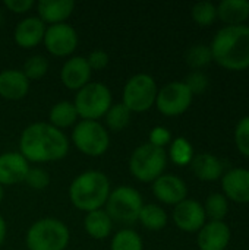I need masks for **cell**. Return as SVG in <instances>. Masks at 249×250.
<instances>
[{
    "label": "cell",
    "mask_w": 249,
    "mask_h": 250,
    "mask_svg": "<svg viewBox=\"0 0 249 250\" xmlns=\"http://www.w3.org/2000/svg\"><path fill=\"white\" fill-rule=\"evenodd\" d=\"M69 141L50 123L38 122L23 129L19 139V154L28 163H51L66 157Z\"/></svg>",
    "instance_id": "cell-1"
},
{
    "label": "cell",
    "mask_w": 249,
    "mask_h": 250,
    "mask_svg": "<svg viewBox=\"0 0 249 250\" xmlns=\"http://www.w3.org/2000/svg\"><path fill=\"white\" fill-rule=\"evenodd\" d=\"M213 60L229 70L249 67V26H225L217 31L211 42Z\"/></svg>",
    "instance_id": "cell-2"
},
{
    "label": "cell",
    "mask_w": 249,
    "mask_h": 250,
    "mask_svg": "<svg viewBox=\"0 0 249 250\" xmlns=\"http://www.w3.org/2000/svg\"><path fill=\"white\" fill-rule=\"evenodd\" d=\"M110 195V182L107 176L97 170L84 171L73 179L69 186V199L79 209L92 212L106 205Z\"/></svg>",
    "instance_id": "cell-3"
},
{
    "label": "cell",
    "mask_w": 249,
    "mask_h": 250,
    "mask_svg": "<svg viewBox=\"0 0 249 250\" xmlns=\"http://www.w3.org/2000/svg\"><path fill=\"white\" fill-rule=\"evenodd\" d=\"M69 243V230L57 218H41L26 233L29 250H65Z\"/></svg>",
    "instance_id": "cell-4"
},
{
    "label": "cell",
    "mask_w": 249,
    "mask_h": 250,
    "mask_svg": "<svg viewBox=\"0 0 249 250\" xmlns=\"http://www.w3.org/2000/svg\"><path fill=\"white\" fill-rule=\"evenodd\" d=\"M167 164V154L163 148L151 144L138 146L129 158V170L132 176L144 183H150L163 176Z\"/></svg>",
    "instance_id": "cell-5"
},
{
    "label": "cell",
    "mask_w": 249,
    "mask_h": 250,
    "mask_svg": "<svg viewBox=\"0 0 249 250\" xmlns=\"http://www.w3.org/2000/svg\"><path fill=\"white\" fill-rule=\"evenodd\" d=\"M75 108L82 120H98L112 107V92L100 82H90L75 97Z\"/></svg>",
    "instance_id": "cell-6"
},
{
    "label": "cell",
    "mask_w": 249,
    "mask_h": 250,
    "mask_svg": "<svg viewBox=\"0 0 249 250\" xmlns=\"http://www.w3.org/2000/svg\"><path fill=\"white\" fill-rule=\"evenodd\" d=\"M142 207V198L136 189L131 186H119L110 192L106 202V212L112 221L134 224L138 221Z\"/></svg>",
    "instance_id": "cell-7"
},
{
    "label": "cell",
    "mask_w": 249,
    "mask_h": 250,
    "mask_svg": "<svg viewBox=\"0 0 249 250\" xmlns=\"http://www.w3.org/2000/svg\"><path fill=\"white\" fill-rule=\"evenodd\" d=\"M157 92V83L153 76L138 73L125 83L122 103L131 113H144L156 104Z\"/></svg>",
    "instance_id": "cell-8"
},
{
    "label": "cell",
    "mask_w": 249,
    "mask_h": 250,
    "mask_svg": "<svg viewBox=\"0 0 249 250\" xmlns=\"http://www.w3.org/2000/svg\"><path fill=\"white\" fill-rule=\"evenodd\" d=\"M73 145L88 157H101L107 152L110 138L107 129L95 120L79 122L72 132Z\"/></svg>",
    "instance_id": "cell-9"
},
{
    "label": "cell",
    "mask_w": 249,
    "mask_h": 250,
    "mask_svg": "<svg viewBox=\"0 0 249 250\" xmlns=\"http://www.w3.org/2000/svg\"><path fill=\"white\" fill-rule=\"evenodd\" d=\"M192 98L194 95L185 82H170L157 92L156 105L161 114L176 117L183 114L191 107Z\"/></svg>",
    "instance_id": "cell-10"
},
{
    "label": "cell",
    "mask_w": 249,
    "mask_h": 250,
    "mask_svg": "<svg viewBox=\"0 0 249 250\" xmlns=\"http://www.w3.org/2000/svg\"><path fill=\"white\" fill-rule=\"evenodd\" d=\"M43 42L45 50L56 57L70 56L78 47V34L68 23L48 25L44 32Z\"/></svg>",
    "instance_id": "cell-11"
},
{
    "label": "cell",
    "mask_w": 249,
    "mask_h": 250,
    "mask_svg": "<svg viewBox=\"0 0 249 250\" xmlns=\"http://www.w3.org/2000/svg\"><path fill=\"white\" fill-rule=\"evenodd\" d=\"M207 215L204 207L194 199H185L178 204L173 209V221L182 231L195 233L200 231L205 224Z\"/></svg>",
    "instance_id": "cell-12"
},
{
    "label": "cell",
    "mask_w": 249,
    "mask_h": 250,
    "mask_svg": "<svg viewBox=\"0 0 249 250\" xmlns=\"http://www.w3.org/2000/svg\"><path fill=\"white\" fill-rule=\"evenodd\" d=\"M154 196L166 205H178L186 199L188 188L186 183L173 174H163L153 182Z\"/></svg>",
    "instance_id": "cell-13"
},
{
    "label": "cell",
    "mask_w": 249,
    "mask_h": 250,
    "mask_svg": "<svg viewBox=\"0 0 249 250\" xmlns=\"http://www.w3.org/2000/svg\"><path fill=\"white\" fill-rule=\"evenodd\" d=\"M29 163L19 152H4L0 155V186H10L25 182Z\"/></svg>",
    "instance_id": "cell-14"
},
{
    "label": "cell",
    "mask_w": 249,
    "mask_h": 250,
    "mask_svg": "<svg viewBox=\"0 0 249 250\" xmlns=\"http://www.w3.org/2000/svg\"><path fill=\"white\" fill-rule=\"evenodd\" d=\"M222 188L227 201L236 204H249V170L233 168L223 174Z\"/></svg>",
    "instance_id": "cell-15"
},
{
    "label": "cell",
    "mask_w": 249,
    "mask_h": 250,
    "mask_svg": "<svg viewBox=\"0 0 249 250\" xmlns=\"http://www.w3.org/2000/svg\"><path fill=\"white\" fill-rule=\"evenodd\" d=\"M91 72L92 70L90 69L87 59L81 56H75L68 59L66 63L63 64L60 70V79L68 89L79 91L87 83H90Z\"/></svg>",
    "instance_id": "cell-16"
},
{
    "label": "cell",
    "mask_w": 249,
    "mask_h": 250,
    "mask_svg": "<svg viewBox=\"0 0 249 250\" xmlns=\"http://www.w3.org/2000/svg\"><path fill=\"white\" fill-rule=\"evenodd\" d=\"M201 250H225L230 242V229L223 221H210L198 231Z\"/></svg>",
    "instance_id": "cell-17"
},
{
    "label": "cell",
    "mask_w": 249,
    "mask_h": 250,
    "mask_svg": "<svg viewBox=\"0 0 249 250\" xmlns=\"http://www.w3.org/2000/svg\"><path fill=\"white\" fill-rule=\"evenodd\" d=\"M45 32V23L38 16H29L22 19L15 28V42L22 48H34L37 47Z\"/></svg>",
    "instance_id": "cell-18"
},
{
    "label": "cell",
    "mask_w": 249,
    "mask_h": 250,
    "mask_svg": "<svg viewBox=\"0 0 249 250\" xmlns=\"http://www.w3.org/2000/svg\"><path fill=\"white\" fill-rule=\"evenodd\" d=\"M29 91V81L22 70L6 69L0 72V97L4 100H22Z\"/></svg>",
    "instance_id": "cell-19"
},
{
    "label": "cell",
    "mask_w": 249,
    "mask_h": 250,
    "mask_svg": "<svg viewBox=\"0 0 249 250\" xmlns=\"http://www.w3.org/2000/svg\"><path fill=\"white\" fill-rule=\"evenodd\" d=\"M75 9V1L72 0H41L37 3L38 18L44 23L56 25L65 23V21L72 15Z\"/></svg>",
    "instance_id": "cell-20"
},
{
    "label": "cell",
    "mask_w": 249,
    "mask_h": 250,
    "mask_svg": "<svg viewBox=\"0 0 249 250\" xmlns=\"http://www.w3.org/2000/svg\"><path fill=\"white\" fill-rule=\"evenodd\" d=\"M191 168L194 174L203 182H214L223 177V164L213 154H198L194 155L191 161Z\"/></svg>",
    "instance_id": "cell-21"
},
{
    "label": "cell",
    "mask_w": 249,
    "mask_h": 250,
    "mask_svg": "<svg viewBox=\"0 0 249 250\" xmlns=\"http://www.w3.org/2000/svg\"><path fill=\"white\" fill-rule=\"evenodd\" d=\"M217 16L227 23L226 26L242 25L249 18L248 0H223L217 6Z\"/></svg>",
    "instance_id": "cell-22"
},
{
    "label": "cell",
    "mask_w": 249,
    "mask_h": 250,
    "mask_svg": "<svg viewBox=\"0 0 249 250\" xmlns=\"http://www.w3.org/2000/svg\"><path fill=\"white\" fill-rule=\"evenodd\" d=\"M84 227L90 237L95 240H103L110 236L113 229V221L104 209H97L87 214Z\"/></svg>",
    "instance_id": "cell-23"
},
{
    "label": "cell",
    "mask_w": 249,
    "mask_h": 250,
    "mask_svg": "<svg viewBox=\"0 0 249 250\" xmlns=\"http://www.w3.org/2000/svg\"><path fill=\"white\" fill-rule=\"evenodd\" d=\"M48 119H50L51 126L62 130V129H68V127L73 126L76 123V120L79 119V116H78V111H76L73 103L60 101L51 107Z\"/></svg>",
    "instance_id": "cell-24"
},
{
    "label": "cell",
    "mask_w": 249,
    "mask_h": 250,
    "mask_svg": "<svg viewBox=\"0 0 249 250\" xmlns=\"http://www.w3.org/2000/svg\"><path fill=\"white\" fill-rule=\"evenodd\" d=\"M138 221H141L145 229L153 230V231H158V230L166 227L167 214L161 207L154 205V204H148V205L142 207Z\"/></svg>",
    "instance_id": "cell-25"
},
{
    "label": "cell",
    "mask_w": 249,
    "mask_h": 250,
    "mask_svg": "<svg viewBox=\"0 0 249 250\" xmlns=\"http://www.w3.org/2000/svg\"><path fill=\"white\" fill-rule=\"evenodd\" d=\"M131 111L123 105V103L112 104L104 116L106 126L113 132H122L131 123Z\"/></svg>",
    "instance_id": "cell-26"
},
{
    "label": "cell",
    "mask_w": 249,
    "mask_h": 250,
    "mask_svg": "<svg viewBox=\"0 0 249 250\" xmlns=\"http://www.w3.org/2000/svg\"><path fill=\"white\" fill-rule=\"evenodd\" d=\"M170 160L176 166H188L194 160V148L189 144L186 138H176L175 141L170 142V151H169Z\"/></svg>",
    "instance_id": "cell-27"
},
{
    "label": "cell",
    "mask_w": 249,
    "mask_h": 250,
    "mask_svg": "<svg viewBox=\"0 0 249 250\" xmlns=\"http://www.w3.org/2000/svg\"><path fill=\"white\" fill-rule=\"evenodd\" d=\"M142 239L141 236L129 229L120 230L114 234L110 250H142Z\"/></svg>",
    "instance_id": "cell-28"
},
{
    "label": "cell",
    "mask_w": 249,
    "mask_h": 250,
    "mask_svg": "<svg viewBox=\"0 0 249 250\" xmlns=\"http://www.w3.org/2000/svg\"><path fill=\"white\" fill-rule=\"evenodd\" d=\"M204 211L211 221H223L229 211V201L222 193H213L207 198Z\"/></svg>",
    "instance_id": "cell-29"
},
{
    "label": "cell",
    "mask_w": 249,
    "mask_h": 250,
    "mask_svg": "<svg viewBox=\"0 0 249 250\" xmlns=\"http://www.w3.org/2000/svg\"><path fill=\"white\" fill-rule=\"evenodd\" d=\"M217 18V6L211 1H198L192 6V19L201 26H210Z\"/></svg>",
    "instance_id": "cell-30"
},
{
    "label": "cell",
    "mask_w": 249,
    "mask_h": 250,
    "mask_svg": "<svg viewBox=\"0 0 249 250\" xmlns=\"http://www.w3.org/2000/svg\"><path fill=\"white\" fill-rule=\"evenodd\" d=\"M213 60L211 48L204 44H197L186 51V63L192 69H201Z\"/></svg>",
    "instance_id": "cell-31"
},
{
    "label": "cell",
    "mask_w": 249,
    "mask_h": 250,
    "mask_svg": "<svg viewBox=\"0 0 249 250\" xmlns=\"http://www.w3.org/2000/svg\"><path fill=\"white\" fill-rule=\"evenodd\" d=\"M48 70V62L44 56H31L25 64H23V69H22V73L26 76L28 81H38L41 79Z\"/></svg>",
    "instance_id": "cell-32"
},
{
    "label": "cell",
    "mask_w": 249,
    "mask_h": 250,
    "mask_svg": "<svg viewBox=\"0 0 249 250\" xmlns=\"http://www.w3.org/2000/svg\"><path fill=\"white\" fill-rule=\"evenodd\" d=\"M235 142L239 152L249 157V116L242 117L235 129Z\"/></svg>",
    "instance_id": "cell-33"
},
{
    "label": "cell",
    "mask_w": 249,
    "mask_h": 250,
    "mask_svg": "<svg viewBox=\"0 0 249 250\" xmlns=\"http://www.w3.org/2000/svg\"><path fill=\"white\" fill-rule=\"evenodd\" d=\"M25 182L28 183L29 188L35 190H43L48 186L50 183V176L45 170L43 168H29Z\"/></svg>",
    "instance_id": "cell-34"
},
{
    "label": "cell",
    "mask_w": 249,
    "mask_h": 250,
    "mask_svg": "<svg viewBox=\"0 0 249 250\" xmlns=\"http://www.w3.org/2000/svg\"><path fill=\"white\" fill-rule=\"evenodd\" d=\"M185 85L189 88L192 95H198V94H203L208 88V78L203 72L194 70L192 73L188 75V78L185 81Z\"/></svg>",
    "instance_id": "cell-35"
},
{
    "label": "cell",
    "mask_w": 249,
    "mask_h": 250,
    "mask_svg": "<svg viewBox=\"0 0 249 250\" xmlns=\"http://www.w3.org/2000/svg\"><path fill=\"white\" fill-rule=\"evenodd\" d=\"M172 142V133L163 127V126H156L151 132H150V142L151 145L157 146V148H163L166 145H169Z\"/></svg>",
    "instance_id": "cell-36"
},
{
    "label": "cell",
    "mask_w": 249,
    "mask_h": 250,
    "mask_svg": "<svg viewBox=\"0 0 249 250\" xmlns=\"http://www.w3.org/2000/svg\"><path fill=\"white\" fill-rule=\"evenodd\" d=\"M91 70H103L109 64V54L103 50L91 51L88 57H85Z\"/></svg>",
    "instance_id": "cell-37"
},
{
    "label": "cell",
    "mask_w": 249,
    "mask_h": 250,
    "mask_svg": "<svg viewBox=\"0 0 249 250\" xmlns=\"http://www.w3.org/2000/svg\"><path fill=\"white\" fill-rule=\"evenodd\" d=\"M4 6L10 10V12H15V13H25L28 10H31L35 3L32 0H6L4 1Z\"/></svg>",
    "instance_id": "cell-38"
},
{
    "label": "cell",
    "mask_w": 249,
    "mask_h": 250,
    "mask_svg": "<svg viewBox=\"0 0 249 250\" xmlns=\"http://www.w3.org/2000/svg\"><path fill=\"white\" fill-rule=\"evenodd\" d=\"M4 239H6V223L3 217L0 215V246L4 243Z\"/></svg>",
    "instance_id": "cell-39"
},
{
    "label": "cell",
    "mask_w": 249,
    "mask_h": 250,
    "mask_svg": "<svg viewBox=\"0 0 249 250\" xmlns=\"http://www.w3.org/2000/svg\"><path fill=\"white\" fill-rule=\"evenodd\" d=\"M3 196H4V192H3V188L0 186V204H1V201H3Z\"/></svg>",
    "instance_id": "cell-40"
}]
</instances>
